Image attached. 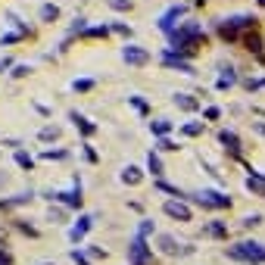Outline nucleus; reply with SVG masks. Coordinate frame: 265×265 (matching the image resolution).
<instances>
[{
  "mask_svg": "<svg viewBox=\"0 0 265 265\" xmlns=\"http://www.w3.org/2000/svg\"><path fill=\"white\" fill-rule=\"evenodd\" d=\"M69 119H72V122H75V125H78V128H81V134H84V138H91V134H94V131H97V128H94V125L88 122V119H84V116H78V113H72Z\"/></svg>",
  "mask_w": 265,
  "mask_h": 265,
  "instance_id": "13",
  "label": "nucleus"
},
{
  "mask_svg": "<svg viewBox=\"0 0 265 265\" xmlns=\"http://www.w3.org/2000/svg\"><path fill=\"white\" fill-rule=\"evenodd\" d=\"M44 265H50V262H44Z\"/></svg>",
  "mask_w": 265,
  "mask_h": 265,
  "instance_id": "41",
  "label": "nucleus"
},
{
  "mask_svg": "<svg viewBox=\"0 0 265 265\" xmlns=\"http://www.w3.org/2000/svg\"><path fill=\"white\" fill-rule=\"evenodd\" d=\"M28 72H31L28 66H16V72H13V75H16V78H22V75H28Z\"/></svg>",
  "mask_w": 265,
  "mask_h": 265,
  "instance_id": "36",
  "label": "nucleus"
},
{
  "mask_svg": "<svg viewBox=\"0 0 265 265\" xmlns=\"http://www.w3.org/2000/svg\"><path fill=\"white\" fill-rule=\"evenodd\" d=\"M206 234H212V237H228V228L221 225V221H212V225H206Z\"/></svg>",
  "mask_w": 265,
  "mask_h": 265,
  "instance_id": "19",
  "label": "nucleus"
},
{
  "mask_svg": "<svg viewBox=\"0 0 265 265\" xmlns=\"http://www.w3.org/2000/svg\"><path fill=\"white\" fill-rule=\"evenodd\" d=\"M156 150H162V153H169V150H178V147H175V144H172V141H169V138H159V141H156Z\"/></svg>",
  "mask_w": 265,
  "mask_h": 265,
  "instance_id": "27",
  "label": "nucleus"
},
{
  "mask_svg": "<svg viewBox=\"0 0 265 265\" xmlns=\"http://www.w3.org/2000/svg\"><path fill=\"white\" fill-rule=\"evenodd\" d=\"M175 106H181V109H187V113H191V109H196V100L187 97V94H175Z\"/></svg>",
  "mask_w": 265,
  "mask_h": 265,
  "instance_id": "15",
  "label": "nucleus"
},
{
  "mask_svg": "<svg viewBox=\"0 0 265 265\" xmlns=\"http://www.w3.org/2000/svg\"><path fill=\"white\" fill-rule=\"evenodd\" d=\"M159 246H162V253H166V256H178V253H184V250H178L175 237H169V234H162V237H159Z\"/></svg>",
  "mask_w": 265,
  "mask_h": 265,
  "instance_id": "11",
  "label": "nucleus"
},
{
  "mask_svg": "<svg viewBox=\"0 0 265 265\" xmlns=\"http://www.w3.org/2000/svg\"><path fill=\"white\" fill-rule=\"evenodd\" d=\"M218 141L225 144L231 153H241V141H237V134H234V131H221V134H218Z\"/></svg>",
  "mask_w": 265,
  "mask_h": 265,
  "instance_id": "10",
  "label": "nucleus"
},
{
  "mask_svg": "<svg viewBox=\"0 0 265 265\" xmlns=\"http://www.w3.org/2000/svg\"><path fill=\"white\" fill-rule=\"evenodd\" d=\"M50 200H63L66 206L78 209V206H81V184H75L72 191H66V193H50Z\"/></svg>",
  "mask_w": 265,
  "mask_h": 265,
  "instance_id": "6",
  "label": "nucleus"
},
{
  "mask_svg": "<svg viewBox=\"0 0 265 265\" xmlns=\"http://www.w3.org/2000/svg\"><path fill=\"white\" fill-rule=\"evenodd\" d=\"M228 256H231V259H237V262L265 265V246H262V243H256V241H243V243L231 246V250H228Z\"/></svg>",
  "mask_w": 265,
  "mask_h": 265,
  "instance_id": "1",
  "label": "nucleus"
},
{
  "mask_svg": "<svg viewBox=\"0 0 265 265\" xmlns=\"http://www.w3.org/2000/svg\"><path fill=\"white\" fill-rule=\"evenodd\" d=\"M56 16H59V10H56L53 3H44V6H41V19H44V22H53Z\"/></svg>",
  "mask_w": 265,
  "mask_h": 265,
  "instance_id": "18",
  "label": "nucleus"
},
{
  "mask_svg": "<svg viewBox=\"0 0 265 265\" xmlns=\"http://www.w3.org/2000/svg\"><path fill=\"white\" fill-rule=\"evenodd\" d=\"M191 200L200 203L203 209H228L231 206V196L218 193V191H196V193H191Z\"/></svg>",
  "mask_w": 265,
  "mask_h": 265,
  "instance_id": "2",
  "label": "nucleus"
},
{
  "mask_svg": "<svg viewBox=\"0 0 265 265\" xmlns=\"http://www.w3.org/2000/svg\"><path fill=\"white\" fill-rule=\"evenodd\" d=\"M84 156H88L91 162H97V153H94V150H91V144H84Z\"/></svg>",
  "mask_w": 265,
  "mask_h": 265,
  "instance_id": "37",
  "label": "nucleus"
},
{
  "mask_svg": "<svg viewBox=\"0 0 265 265\" xmlns=\"http://www.w3.org/2000/svg\"><path fill=\"white\" fill-rule=\"evenodd\" d=\"M113 10H131V0H109Z\"/></svg>",
  "mask_w": 265,
  "mask_h": 265,
  "instance_id": "29",
  "label": "nucleus"
},
{
  "mask_svg": "<svg viewBox=\"0 0 265 265\" xmlns=\"http://www.w3.org/2000/svg\"><path fill=\"white\" fill-rule=\"evenodd\" d=\"M91 225H94V216H81V218H78V221H75V225H72L69 237H72L75 243H78L81 237H84V234H88V231H91Z\"/></svg>",
  "mask_w": 265,
  "mask_h": 265,
  "instance_id": "8",
  "label": "nucleus"
},
{
  "mask_svg": "<svg viewBox=\"0 0 265 265\" xmlns=\"http://www.w3.org/2000/svg\"><path fill=\"white\" fill-rule=\"evenodd\" d=\"M128 256H131V265H147L150 262V246H147V241L138 234L131 241V246H128Z\"/></svg>",
  "mask_w": 265,
  "mask_h": 265,
  "instance_id": "3",
  "label": "nucleus"
},
{
  "mask_svg": "<svg viewBox=\"0 0 265 265\" xmlns=\"http://www.w3.org/2000/svg\"><path fill=\"white\" fill-rule=\"evenodd\" d=\"M0 265H13V259H10V256H6L3 250H0Z\"/></svg>",
  "mask_w": 265,
  "mask_h": 265,
  "instance_id": "38",
  "label": "nucleus"
},
{
  "mask_svg": "<svg viewBox=\"0 0 265 265\" xmlns=\"http://www.w3.org/2000/svg\"><path fill=\"white\" fill-rule=\"evenodd\" d=\"M16 162H19L22 169H31V166H35V159H31V156H28V153H25V150H19V153H16Z\"/></svg>",
  "mask_w": 265,
  "mask_h": 265,
  "instance_id": "24",
  "label": "nucleus"
},
{
  "mask_svg": "<svg viewBox=\"0 0 265 265\" xmlns=\"http://www.w3.org/2000/svg\"><path fill=\"white\" fill-rule=\"evenodd\" d=\"M259 221H262V216H246V218H243V225H246V228H253V225H259Z\"/></svg>",
  "mask_w": 265,
  "mask_h": 265,
  "instance_id": "32",
  "label": "nucleus"
},
{
  "mask_svg": "<svg viewBox=\"0 0 265 265\" xmlns=\"http://www.w3.org/2000/svg\"><path fill=\"white\" fill-rule=\"evenodd\" d=\"M246 187H250L253 193L265 196V178H259V172H253V178H246Z\"/></svg>",
  "mask_w": 265,
  "mask_h": 265,
  "instance_id": "14",
  "label": "nucleus"
},
{
  "mask_svg": "<svg viewBox=\"0 0 265 265\" xmlns=\"http://www.w3.org/2000/svg\"><path fill=\"white\" fill-rule=\"evenodd\" d=\"M181 131L187 134V138H196V134H200V131H203V122H187V125L181 128Z\"/></svg>",
  "mask_w": 265,
  "mask_h": 265,
  "instance_id": "21",
  "label": "nucleus"
},
{
  "mask_svg": "<svg viewBox=\"0 0 265 265\" xmlns=\"http://www.w3.org/2000/svg\"><path fill=\"white\" fill-rule=\"evenodd\" d=\"M10 66H13L10 59H3V63H0V72H3V69H10Z\"/></svg>",
  "mask_w": 265,
  "mask_h": 265,
  "instance_id": "39",
  "label": "nucleus"
},
{
  "mask_svg": "<svg viewBox=\"0 0 265 265\" xmlns=\"http://www.w3.org/2000/svg\"><path fill=\"white\" fill-rule=\"evenodd\" d=\"M237 81V75H234V69H231V66H228V69H221V78L216 81V88L218 91H228L231 88V84H234Z\"/></svg>",
  "mask_w": 265,
  "mask_h": 265,
  "instance_id": "12",
  "label": "nucleus"
},
{
  "mask_svg": "<svg viewBox=\"0 0 265 265\" xmlns=\"http://www.w3.org/2000/svg\"><path fill=\"white\" fill-rule=\"evenodd\" d=\"M109 31H113V28H109V25H94V28H88V31H84V35H88V38H106Z\"/></svg>",
  "mask_w": 265,
  "mask_h": 265,
  "instance_id": "20",
  "label": "nucleus"
},
{
  "mask_svg": "<svg viewBox=\"0 0 265 265\" xmlns=\"http://www.w3.org/2000/svg\"><path fill=\"white\" fill-rule=\"evenodd\" d=\"M122 59L128 66H147V59H150V53L144 47H138V44H125V50H122Z\"/></svg>",
  "mask_w": 265,
  "mask_h": 265,
  "instance_id": "4",
  "label": "nucleus"
},
{
  "mask_svg": "<svg viewBox=\"0 0 265 265\" xmlns=\"http://www.w3.org/2000/svg\"><path fill=\"white\" fill-rule=\"evenodd\" d=\"M178 16H184V6H172L169 13H162V16H159V31H169V35H172Z\"/></svg>",
  "mask_w": 265,
  "mask_h": 265,
  "instance_id": "7",
  "label": "nucleus"
},
{
  "mask_svg": "<svg viewBox=\"0 0 265 265\" xmlns=\"http://www.w3.org/2000/svg\"><path fill=\"white\" fill-rule=\"evenodd\" d=\"M113 31H119V35H131V28H128V25H122V22H116Z\"/></svg>",
  "mask_w": 265,
  "mask_h": 265,
  "instance_id": "33",
  "label": "nucleus"
},
{
  "mask_svg": "<svg viewBox=\"0 0 265 265\" xmlns=\"http://www.w3.org/2000/svg\"><path fill=\"white\" fill-rule=\"evenodd\" d=\"M53 138H59V128H53V125H47L44 131H41V141H53Z\"/></svg>",
  "mask_w": 265,
  "mask_h": 265,
  "instance_id": "26",
  "label": "nucleus"
},
{
  "mask_svg": "<svg viewBox=\"0 0 265 265\" xmlns=\"http://www.w3.org/2000/svg\"><path fill=\"white\" fill-rule=\"evenodd\" d=\"M72 88H75V91H91V88H94V81H91V78H81V81H75Z\"/></svg>",
  "mask_w": 265,
  "mask_h": 265,
  "instance_id": "30",
  "label": "nucleus"
},
{
  "mask_svg": "<svg viewBox=\"0 0 265 265\" xmlns=\"http://www.w3.org/2000/svg\"><path fill=\"white\" fill-rule=\"evenodd\" d=\"M128 103H131L134 109H138V113H141V116H147V113H150V106H147V103H144V100H141V97H128Z\"/></svg>",
  "mask_w": 265,
  "mask_h": 265,
  "instance_id": "25",
  "label": "nucleus"
},
{
  "mask_svg": "<svg viewBox=\"0 0 265 265\" xmlns=\"http://www.w3.org/2000/svg\"><path fill=\"white\" fill-rule=\"evenodd\" d=\"M150 128H153V134H159V138H166V134L172 131V122H169V119H159V122H153Z\"/></svg>",
  "mask_w": 265,
  "mask_h": 265,
  "instance_id": "16",
  "label": "nucleus"
},
{
  "mask_svg": "<svg viewBox=\"0 0 265 265\" xmlns=\"http://www.w3.org/2000/svg\"><path fill=\"white\" fill-rule=\"evenodd\" d=\"M218 116H221L218 106H209V109H206V119H218Z\"/></svg>",
  "mask_w": 265,
  "mask_h": 265,
  "instance_id": "35",
  "label": "nucleus"
},
{
  "mask_svg": "<svg viewBox=\"0 0 265 265\" xmlns=\"http://www.w3.org/2000/svg\"><path fill=\"white\" fill-rule=\"evenodd\" d=\"M259 3H262V6H265V0H259Z\"/></svg>",
  "mask_w": 265,
  "mask_h": 265,
  "instance_id": "40",
  "label": "nucleus"
},
{
  "mask_svg": "<svg viewBox=\"0 0 265 265\" xmlns=\"http://www.w3.org/2000/svg\"><path fill=\"white\" fill-rule=\"evenodd\" d=\"M122 181H125V184H138V181H141V169L128 166L125 172H122Z\"/></svg>",
  "mask_w": 265,
  "mask_h": 265,
  "instance_id": "17",
  "label": "nucleus"
},
{
  "mask_svg": "<svg viewBox=\"0 0 265 265\" xmlns=\"http://www.w3.org/2000/svg\"><path fill=\"white\" fill-rule=\"evenodd\" d=\"M166 216H172V218H178V221H191V209L184 206L181 200H166Z\"/></svg>",
  "mask_w": 265,
  "mask_h": 265,
  "instance_id": "5",
  "label": "nucleus"
},
{
  "mask_svg": "<svg viewBox=\"0 0 265 265\" xmlns=\"http://www.w3.org/2000/svg\"><path fill=\"white\" fill-rule=\"evenodd\" d=\"M41 156L44 159H66V150H44Z\"/></svg>",
  "mask_w": 265,
  "mask_h": 265,
  "instance_id": "28",
  "label": "nucleus"
},
{
  "mask_svg": "<svg viewBox=\"0 0 265 265\" xmlns=\"http://www.w3.org/2000/svg\"><path fill=\"white\" fill-rule=\"evenodd\" d=\"M72 259H75V262H78V265H91V262H88V259H84V256H81L78 250H72Z\"/></svg>",
  "mask_w": 265,
  "mask_h": 265,
  "instance_id": "34",
  "label": "nucleus"
},
{
  "mask_svg": "<svg viewBox=\"0 0 265 265\" xmlns=\"http://www.w3.org/2000/svg\"><path fill=\"white\" fill-rule=\"evenodd\" d=\"M243 44L259 53V50H262V38H259V35H246V38H243Z\"/></svg>",
  "mask_w": 265,
  "mask_h": 265,
  "instance_id": "23",
  "label": "nucleus"
},
{
  "mask_svg": "<svg viewBox=\"0 0 265 265\" xmlns=\"http://www.w3.org/2000/svg\"><path fill=\"white\" fill-rule=\"evenodd\" d=\"M147 166H150V172H153V175H156V178L162 175V162H159V156H156V153H150V159H147Z\"/></svg>",
  "mask_w": 265,
  "mask_h": 265,
  "instance_id": "22",
  "label": "nucleus"
},
{
  "mask_svg": "<svg viewBox=\"0 0 265 265\" xmlns=\"http://www.w3.org/2000/svg\"><path fill=\"white\" fill-rule=\"evenodd\" d=\"M150 231H153V221H141V228H138V234H141V237H147V234H150Z\"/></svg>",
  "mask_w": 265,
  "mask_h": 265,
  "instance_id": "31",
  "label": "nucleus"
},
{
  "mask_svg": "<svg viewBox=\"0 0 265 265\" xmlns=\"http://www.w3.org/2000/svg\"><path fill=\"white\" fill-rule=\"evenodd\" d=\"M162 63H166L169 69H178V72H184V75H193V66L184 63V59L175 56V53H162Z\"/></svg>",
  "mask_w": 265,
  "mask_h": 265,
  "instance_id": "9",
  "label": "nucleus"
}]
</instances>
